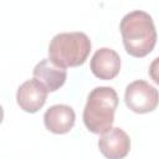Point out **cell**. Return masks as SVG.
Returning <instances> with one entry per match:
<instances>
[{"mask_svg": "<svg viewBox=\"0 0 159 159\" xmlns=\"http://www.w3.org/2000/svg\"><path fill=\"white\" fill-rule=\"evenodd\" d=\"M119 30L128 55L142 58L149 55L157 43V30L152 16L142 10H134L123 16Z\"/></svg>", "mask_w": 159, "mask_h": 159, "instance_id": "cell-1", "label": "cell"}, {"mask_svg": "<svg viewBox=\"0 0 159 159\" xmlns=\"http://www.w3.org/2000/svg\"><path fill=\"white\" fill-rule=\"evenodd\" d=\"M118 106L116 89L107 86L93 88L83 108V123L93 134H102L112 128Z\"/></svg>", "mask_w": 159, "mask_h": 159, "instance_id": "cell-2", "label": "cell"}, {"mask_svg": "<svg viewBox=\"0 0 159 159\" xmlns=\"http://www.w3.org/2000/svg\"><path fill=\"white\" fill-rule=\"evenodd\" d=\"M89 52L91 40L80 31L57 34L48 45V58L63 68L82 66Z\"/></svg>", "mask_w": 159, "mask_h": 159, "instance_id": "cell-3", "label": "cell"}, {"mask_svg": "<svg viewBox=\"0 0 159 159\" xmlns=\"http://www.w3.org/2000/svg\"><path fill=\"white\" fill-rule=\"evenodd\" d=\"M124 102L134 113H149L159 104V91L148 82L137 80L125 87Z\"/></svg>", "mask_w": 159, "mask_h": 159, "instance_id": "cell-4", "label": "cell"}, {"mask_svg": "<svg viewBox=\"0 0 159 159\" xmlns=\"http://www.w3.org/2000/svg\"><path fill=\"white\" fill-rule=\"evenodd\" d=\"M48 89L37 78L25 81L16 92L17 106L27 113H36L40 111L47 99Z\"/></svg>", "mask_w": 159, "mask_h": 159, "instance_id": "cell-5", "label": "cell"}, {"mask_svg": "<svg viewBox=\"0 0 159 159\" xmlns=\"http://www.w3.org/2000/svg\"><path fill=\"white\" fill-rule=\"evenodd\" d=\"M99 152L108 159H122L130 150L129 135L119 127L109 128L98 139Z\"/></svg>", "mask_w": 159, "mask_h": 159, "instance_id": "cell-6", "label": "cell"}, {"mask_svg": "<svg viewBox=\"0 0 159 159\" xmlns=\"http://www.w3.org/2000/svg\"><path fill=\"white\" fill-rule=\"evenodd\" d=\"M89 67L97 78L109 81L117 77L120 71V57L114 50L102 47L92 56Z\"/></svg>", "mask_w": 159, "mask_h": 159, "instance_id": "cell-7", "label": "cell"}, {"mask_svg": "<svg viewBox=\"0 0 159 159\" xmlns=\"http://www.w3.org/2000/svg\"><path fill=\"white\" fill-rule=\"evenodd\" d=\"M76 122V114L72 107L67 104L51 106L43 114V124L46 129L53 134L68 133Z\"/></svg>", "mask_w": 159, "mask_h": 159, "instance_id": "cell-8", "label": "cell"}, {"mask_svg": "<svg viewBox=\"0 0 159 159\" xmlns=\"http://www.w3.org/2000/svg\"><path fill=\"white\" fill-rule=\"evenodd\" d=\"M34 77L37 78L40 82H42L48 92H55L60 89L67 78L66 68L56 65L50 58L41 60L35 67H34Z\"/></svg>", "mask_w": 159, "mask_h": 159, "instance_id": "cell-9", "label": "cell"}, {"mask_svg": "<svg viewBox=\"0 0 159 159\" xmlns=\"http://www.w3.org/2000/svg\"><path fill=\"white\" fill-rule=\"evenodd\" d=\"M148 72H149L150 78H152L157 84H159V57H157V58H154V60L152 61Z\"/></svg>", "mask_w": 159, "mask_h": 159, "instance_id": "cell-10", "label": "cell"}]
</instances>
